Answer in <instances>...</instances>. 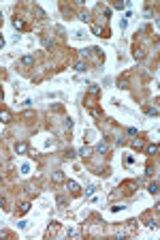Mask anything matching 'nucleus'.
Returning <instances> with one entry per match:
<instances>
[{"mask_svg":"<svg viewBox=\"0 0 160 240\" xmlns=\"http://www.w3.org/2000/svg\"><path fill=\"white\" fill-rule=\"evenodd\" d=\"M15 152L17 154H26V152H28V144H26V142H17L15 144Z\"/></svg>","mask_w":160,"mask_h":240,"instance_id":"nucleus-1","label":"nucleus"},{"mask_svg":"<svg viewBox=\"0 0 160 240\" xmlns=\"http://www.w3.org/2000/svg\"><path fill=\"white\" fill-rule=\"evenodd\" d=\"M0 122H11V112L9 110H0Z\"/></svg>","mask_w":160,"mask_h":240,"instance_id":"nucleus-2","label":"nucleus"},{"mask_svg":"<svg viewBox=\"0 0 160 240\" xmlns=\"http://www.w3.org/2000/svg\"><path fill=\"white\" fill-rule=\"evenodd\" d=\"M130 146H132L135 150H141V148H145V142H143L141 137H137V139H132V142H130Z\"/></svg>","mask_w":160,"mask_h":240,"instance_id":"nucleus-3","label":"nucleus"},{"mask_svg":"<svg viewBox=\"0 0 160 240\" xmlns=\"http://www.w3.org/2000/svg\"><path fill=\"white\" fill-rule=\"evenodd\" d=\"M96 152H98V154H105V152H109V144H107V142H100V144L96 146Z\"/></svg>","mask_w":160,"mask_h":240,"instance_id":"nucleus-4","label":"nucleus"},{"mask_svg":"<svg viewBox=\"0 0 160 240\" xmlns=\"http://www.w3.org/2000/svg\"><path fill=\"white\" fill-rule=\"evenodd\" d=\"M21 64H24V66H32V64H34V56H30V54L24 56V58H21Z\"/></svg>","mask_w":160,"mask_h":240,"instance_id":"nucleus-5","label":"nucleus"},{"mask_svg":"<svg viewBox=\"0 0 160 240\" xmlns=\"http://www.w3.org/2000/svg\"><path fill=\"white\" fill-rule=\"evenodd\" d=\"M66 236H69V238H79V236H81V230H77V227H71L69 232H66Z\"/></svg>","mask_w":160,"mask_h":240,"instance_id":"nucleus-6","label":"nucleus"},{"mask_svg":"<svg viewBox=\"0 0 160 240\" xmlns=\"http://www.w3.org/2000/svg\"><path fill=\"white\" fill-rule=\"evenodd\" d=\"M51 180H53V182H64V174H62V171H53V174H51Z\"/></svg>","mask_w":160,"mask_h":240,"instance_id":"nucleus-7","label":"nucleus"},{"mask_svg":"<svg viewBox=\"0 0 160 240\" xmlns=\"http://www.w3.org/2000/svg\"><path fill=\"white\" fill-rule=\"evenodd\" d=\"M145 152H147V154H156V152H158V144H150V146H145Z\"/></svg>","mask_w":160,"mask_h":240,"instance_id":"nucleus-8","label":"nucleus"},{"mask_svg":"<svg viewBox=\"0 0 160 240\" xmlns=\"http://www.w3.org/2000/svg\"><path fill=\"white\" fill-rule=\"evenodd\" d=\"M75 71H77V73L88 71V64H86V62H77V64H75Z\"/></svg>","mask_w":160,"mask_h":240,"instance_id":"nucleus-9","label":"nucleus"},{"mask_svg":"<svg viewBox=\"0 0 160 240\" xmlns=\"http://www.w3.org/2000/svg\"><path fill=\"white\" fill-rule=\"evenodd\" d=\"M32 13H34V15H36V17H45V11H43L41 7H38V4H34V9H32Z\"/></svg>","mask_w":160,"mask_h":240,"instance_id":"nucleus-10","label":"nucleus"},{"mask_svg":"<svg viewBox=\"0 0 160 240\" xmlns=\"http://www.w3.org/2000/svg\"><path fill=\"white\" fill-rule=\"evenodd\" d=\"M147 191H150L152 195H158V182H156V180H154V182L147 186Z\"/></svg>","mask_w":160,"mask_h":240,"instance_id":"nucleus-11","label":"nucleus"},{"mask_svg":"<svg viewBox=\"0 0 160 240\" xmlns=\"http://www.w3.org/2000/svg\"><path fill=\"white\" fill-rule=\"evenodd\" d=\"M13 26H15L17 30H24V28H26V22H24V19H15V22H13Z\"/></svg>","mask_w":160,"mask_h":240,"instance_id":"nucleus-12","label":"nucleus"},{"mask_svg":"<svg viewBox=\"0 0 160 240\" xmlns=\"http://www.w3.org/2000/svg\"><path fill=\"white\" fill-rule=\"evenodd\" d=\"M79 154H81V157H90L92 154V148H90V146H83V148L79 150Z\"/></svg>","mask_w":160,"mask_h":240,"instance_id":"nucleus-13","label":"nucleus"},{"mask_svg":"<svg viewBox=\"0 0 160 240\" xmlns=\"http://www.w3.org/2000/svg\"><path fill=\"white\" fill-rule=\"evenodd\" d=\"M69 189H71L73 193H79V184H77L75 180H69Z\"/></svg>","mask_w":160,"mask_h":240,"instance_id":"nucleus-14","label":"nucleus"},{"mask_svg":"<svg viewBox=\"0 0 160 240\" xmlns=\"http://www.w3.org/2000/svg\"><path fill=\"white\" fill-rule=\"evenodd\" d=\"M58 232V223H51L49 227H47V236H51V234H56Z\"/></svg>","mask_w":160,"mask_h":240,"instance_id":"nucleus-15","label":"nucleus"},{"mask_svg":"<svg viewBox=\"0 0 160 240\" xmlns=\"http://www.w3.org/2000/svg\"><path fill=\"white\" fill-rule=\"evenodd\" d=\"M145 114L147 116H158V107H145Z\"/></svg>","mask_w":160,"mask_h":240,"instance_id":"nucleus-16","label":"nucleus"},{"mask_svg":"<svg viewBox=\"0 0 160 240\" xmlns=\"http://www.w3.org/2000/svg\"><path fill=\"white\" fill-rule=\"evenodd\" d=\"M79 19H83V22H90V11H81V13H79Z\"/></svg>","mask_w":160,"mask_h":240,"instance_id":"nucleus-17","label":"nucleus"},{"mask_svg":"<svg viewBox=\"0 0 160 240\" xmlns=\"http://www.w3.org/2000/svg\"><path fill=\"white\" fill-rule=\"evenodd\" d=\"M92 32H94L96 37H102V30H100V26H96V24H92Z\"/></svg>","mask_w":160,"mask_h":240,"instance_id":"nucleus-18","label":"nucleus"},{"mask_svg":"<svg viewBox=\"0 0 160 240\" xmlns=\"http://www.w3.org/2000/svg\"><path fill=\"white\" fill-rule=\"evenodd\" d=\"M28 210H30V202H24V204H21V208H19V212H21V215H26Z\"/></svg>","mask_w":160,"mask_h":240,"instance_id":"nucleus-19","label":"nucleus"},{"mask_svg":"<svg viewBox=\"0 0 160 240\" xmlns=\"http://www.w3.org/2000/svg\"><path fill=\"white\" fill-rule=\"evenodd\" d=\"M135 58H137V60H143V58H145V51H143V49H135Z\"/></svg>","mask_w":160,"mask_h":240,"instance_id":"nucleus-20","label":"nucleus"},{"mask_svg":"<svg viewBox=\"0 0 160 240\" xmlns=\"http://www.w3.org/2000/svg\"><path fill=\"white\" fill-rule=\"evenodd\" d=\"M56 204H58V206H64V204H66V197H64V195H58V197H56Z\"/></svg>","mask_w":160,"mask_h":240,"instance_id":"nucleus-21","label":"nucleus"},{"mask_svg":"<svg viewBox=\"0 0 160 240\" xmlns=\"http://www.w3.org/2000/svg\"><path fill=\"white\" fill-rule=\"evenodd\" d=\"M94 191H96V186H94V184H90L88 189H86V195H88V197H90V195H94Z\"/></svg>","mask_w":160,"mask_h":240,"instance_id":"nucleus-22","label":"nucleus"},{"mask_svg":"<svg viewBox=\"0 0 160 240\" xmlns=\"http://www.w3.org/2000/svg\"><path fill=\"white\" fill-rule=\"evenodd\" d=\"M117 86H119V88H128V79H126V77H122V79L117 82Z\"/></svg>","mask_w":160,"mask_h":240,"instance_id":"nucleus-23","label":"nucleus"},{"mask_svg":"<svg viewBox=\"0 0 160 240\" xmlns=\"http://www.w3.org/2000/svg\"><path fill=\"white\" fill-rule=\"evenodd\" d=\"M147 227H150V230H158V221H154V219L147 221Z\"/></svg>","mask_w":160,"mask_h":240,"instance_id":"nucleus-24","label":"nucleus"},{"mask_svg":"<svg viewBox=\"0 0 160 240\" xmlns=\"http://www.w3.org/2000/svg\"><path fill=\"white\" fill-rule=\"evenodd\" d=\"M64 129H73V120H71V118L64 120Z\"/></svg>","mask_w":160,"mask_h":240,"instance_id":"nucleus-25","label":"nucleus"},{"mask_svg":"<svg viewBox=\"0 0 160 240\" xmlns=\"http://www.w3.org/2000/svg\"><path fill=\"white\" fill-rule=\"evenodd\" d=\"M90 92H92V95H96V92H98V86H96V84H90Z\"/></svg>","mask_w":160,"mask_h":240,"instance_id":"nucleus-26","label":"nucleus"},{"mask_svg":"<svg viewBox=\"0 0 160 240\" xmlns=\"http://www.w3.org/2000/svg\"><path fill=\"white\" fill-rule=\"evenodd\" d=\"M0 206L7 208V197H4V195H0Z\"/></svg>","mask_w":160,"mask_h":240,"instance_id":"nucleus-27","label":"nucleus"},{"mask_svg":"<svg viewBox=\"0 0 160 240\" xmlns=\"http://www.w3.org/2000/svg\"><path fill=\"white\" fill-rule=\"evenodd\" d=\"M66 157H69V159H73V157H75V150H71V148H69V150H66Z\"/></svg>","mask_w":160,"mask_h":240,"instance_id":"nucleus-28","label":"nucleus"},{"mask_svg":"<svg viewBox=\"0 0 160 240\" xmlns=\"http://www.w3.org/2000/svg\"><path fill=\"white\" fill-rule=\"evenodd\" d=\"M2 47H4V39H2V37H0V49H2Z\"/></svg>","mask_w":160,"mask_h":240,"instance_id":"nucleus-29","label":"nucleus"},{"mask_svg":"<svg viewBox=\"0 0 160 240\" xmlns=\"http://www.w3.org/2000/svg\"><path fill=\"white\" fill-rule=\"evenodd\" d=\"M2 97H4V95H2V90H0V101H2Z\"/></svg>","mask_w":160,"mask_h":240,"instance_id":"nucleus-30","label":"nucleus"},{"mask_svg":"<svg viewBox=\"0 0 160 240\" xmlns=\"http://www.w3.org/2000/svg\"><path fill=\"white\" fill-rule=\"evenodd\" d=\"M0 22H2V15H0Z\"/></svg>","mask_w":160,"mask_h":240,"instance_id":"nucleus-31","label":"nucleus"}]
</instances>
